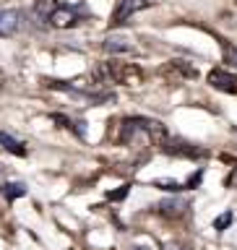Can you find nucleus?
Returning a JSON list of instances; mask_svg holds the SVG:
<instances>
[{"mask_svg":"<svg viewBox=\"0 0 237 250\" xmlns=\"http://www.w3.org/2000/svg\"><path fill=\"white\" fill-rule=\"evenodd\" d=\"M159 151L167 154V156H175V159H191V162H201L209 156V148H203L198 144H191V141H185L180 136H170L162 144Z\"/></svg>","mask_w":237,"mask_h":250,"instance_id":"f257e3e1","label":"nucleus"},{"mask_svg":"<svg viewBox=\"0 0 237 250\" xmlns=\"http://www.w3.org/2000/svg\"><path fill=\"white\" fill-rule=\"evenodd\" d=\"M105 76L109 81L123 83V86H138L144 81V70H141L136 62H123V60L105 62Z\"/></svg>","mask_w":237,"mask_h":250,"instance_id":"f03ea898","label":"nucleus"},{"mask_svg":"<svg viewBox=\"0 0 237 250\" xmlns=\"http://www.w3.org/2000/svg\"><path fill=\"white\" fill-rule=\"evenodd\" d=\"M151 5V0H117L115 11H112V19H109V26H123V23H128L133 16L138 11H146V8Z\"/></svg>","mask_w":237,"mask_h":250,"instance_id":"7ed1b4c3","label":"nucleus"},{"mask_svg":"<svg viewBox=\"0 0 237 250\" xmlns=\"http://www.w3.org/2000/svg\"><path fill=\"white\" fill-rule=\"evenodd\" d=\"M156 214L164 216V219H183L188 211H191V201L180 198V195H175V198H164L156 203Z\"/></svg>","mask_w":237,"mask_h":250,"instance_id":"20e7f679","label":"nucleus"},{"mask_svg":"<svg viewBox=\"0 0 237 250\" xmlns=\"http://www.w3.org/2000/svg\"><path fill=\"white\" fill-rule=\"evenodd\" d=\"M206 81H209L211 86H214L216 91L237 94V76H235V73H230V70H224V68H214V70H209Z\"/></svg>","mask_w":237,"mask_h":250,"instance_id":"39448f33","label":"nucleus"},{"mask_svg":"<svg viewBox=\"0 0 237 250\" xmlns=\"http://www.w3.org/2000/svg\"><path fill=\"white\" fill-rule=\"evenodd\" d=\"M47 23L55 29H70L78 23V8H70V5H60L50 13V19H47Z\"/></svg>","mask_w":237,"mask_h":250,"instance_id":"423d86ee","label":"nucleus"},{"mask_svg":"<svg viewBox=\"0 0 237 250\" xmlns=\"http://www.w3.org/2000/svg\"><path fill=\"white\" fill-rule=\"evenodd\" d=\"M21 21H23V16L19 11L3 8V11H0V37H13L16 31L21 29Z\"/></svg>","mask_w":237,"mask_h":250,"instance_id":"0eeeda50","label":"nucleus"},{"mask_svg":"<svg viewBox=\"0 0 237 250\" xmlns=\"http://www.w3.org/2000/svg\"><path fill=\"white\" fill-rule=\"evenodd\" d=\"M164 76H175V78H198V70L193 65H188L185 60H170L162 70Z\"/></svg>","mask_w":237,"mask_h":250,"instance_id":"6e6552de","label":"nucleus"},{"mask_svg":"<svg viewBox=\"0 0 237 250\" xmlns=\"http://www.w3.org/2000/svg\"><path fill=\"white\" fill-rule=\"evenodd\" d=\"M0 148L8 151V154H13V156H26L29 154L26 146H23L19 138H13L11 133H5V130H0Z\"/></svg>","mask_w":237,"mask_h":250,"instance_id":"1a4fd4ad","label":"nucleus"},{"mask_svg":"<svg viewBox=\"0 0 237 250\" xmlns=\"http://www.w3.org/2000/svg\"><path fill=\"white\" fill-rule=\"evenodd\" d=\"M52 123H58L60 128H65V130H73L78 138L86 136V128H84L86 123H84V120H73V117H65V115H58V112H55V115H52Z\"/></svg>","mask_w":237,"mask_h":250,"instance_id":"9d476101","label":"nucleus"},{"mask_svg":"<svg viewBox=\"0 0 237 250\" xmlns=\"http://www.w3.org/2000/svg\"><path fill=\"white\" fill-rule=\"evenodd\" d=\"M102 47H105V52H109V55H120V52H130L133 42L125 39V37H107Z\"/></svg>","mask_w":237,"mask_h":250,"instance_id":"9b49d317","label":"nucleus"},{"mask_svg":"<svg viewBox=\"0 0 237 250\" xmlns=\"http://www.w3.org/2000/svg\"><path fill=\"white\" fill-rule=\"evenodd\" d=\"M26 193L29 190H26V185H23V183H3V185H0V195H3L8 203L16 201V198H23Z\"/></svg>","mask_w":237,"mask_h":250,"instance_id":"f8f14e48","label":"nucleus"},{"mask_svg":"<svg viewBox=\"0 0 237 250\" xmlns=\"http://www.w3.org/2000/svg\"><path fill=\"white\" fill-rule=\"evenodd\" d=\"M151 188H159V190H167V193H180V190H185L183 183H177V180H170V177L151 180Z\"/></svg>","mask_w":237,"mask_h":250,"instance_id":"ddd939ff","label":"nucleus"},{"mask_svg":"<svg viewBox=\"0 0 237 250\" xmlns=\"http://www.w3.org/2000/svg\"><path fill=\"white\" fill-rule=\"evenodd\" d=\"M55 8H58V3H55V0H37V5H34V13L39 16V19H50V13L55 11Z\"/></svg>","mask_w":237,"mask_h":250,"instance_id":"4468645a","label":"nucleus"},{"mask_svg":"<svg viewBox=\"0 0 237 250\" xmlns=\"http://www.w3.org/2000/svg\"><path fill=\"white\" fill-rule=\"evenodd\" d=\"M222 52H224V62H227V65L237 68V47H232L230 42H222Z\"/></svg>","mask_w":237,"mask_h":250,"instance_id":"2eb2a0df","label":"nucleus"},{"mask_svg":"<svg viewBox=\"0 0 237 250\" xmlns=\"http://www.w3.org/2000/svg\"><path fill=\"white\" fill-rule=\"evenodd\" d=\"M232 219H235V216H232V211H224V214H219V216L214 219V229H216V232H224L227 227L232 224Z\"/></svg>","mask_w":237,"mask_h":250,"instance_id":"dca6fc26","label":"nucleus"},{"mask_svg":"<svg viewBox=\"0 0 237 250\" xmlns=\"http://www.w3.org/2000/svg\"><path fill=\"white\" fill-rule=\"evenodd\" d=\"M128 193H130V185H120L117 190L107 193V201H125V198H128Z\"/></svg>","mask_w":237,"mask_h":250,"instance_id":"f3484780","label":"nucleus"},{"mask_svg":"<svg viewBox=\"0 0 237 250\" xmlns=\"http://www.w3.org/2000/svg\"><path fill=\"white\" fill-rule=\"evenodd\" d=\"M201 180H203V169H195L193 175H191V177H188L185 183H183V185H185V190H195V188L201 185Z\"/></svg>","mask_w":237,"mask_h":250,"instance_id":"a211bd4d","label":"nucleus"},{"mask_svg":"<svg viewBox=\"0 0 237 250\" xmlns=\"http://www.w3.org/2000/svg\"><path fill=\"white\" fill-rule=\"evenodd\" d=\"M224 183H227V188H237V167H232V172H230V177H227Z\"/></svg>","mask_w":237,"mask_h":250,"instance_id":"6ab92c4d","label":"nucleus"},{"mask_svg":"<svg viewBox=\"0 0 237 250\" xmlns=\"http://www.w3.org/2000/svg\"><path fill=\"white\" fill-rule=\"evenodd\" d=\"M164 250H191V248H185V245H177V242H170V245L164 248Z\"/></svg>","mask_w":237,"mask_h":250,"instance_id":"aec40b11","label":"nucleus"},{"mask_svg":"<svg viewBox=\"0 0 237 250\" xmlns=\"http://www.w3.org/2000/svg\"><path fill=\"white\" fill-rule=\"evenodd\" d=\"M130 250H146V248H130Z\"/></svg>","mask_w":237,"mask_h":250,"instance_id":"412c9836","label":"nucleus"}]
</instances>
